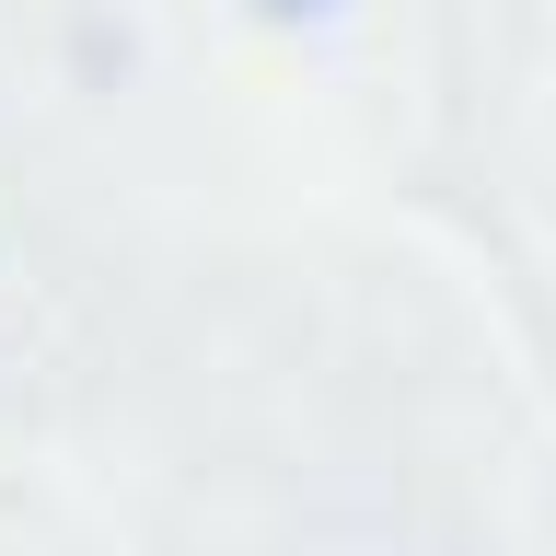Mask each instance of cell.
Wrapping results in <instances>:
<instances>
[{
	"instance_id": "obj_1",
	"label": "cell",
	"mask_w": 556,
	"mask_h": 556,
	"mask_svg": "<svg viewBox=\"0 0 556 556\" xmlns=\"http://www.w3.org/2000/svg\"><path fill=\"white\" fill-rule=\"evenodd\" d=\"M267 24H325V12H348V0H255Z\"/></svg>"
}]
</instances>
